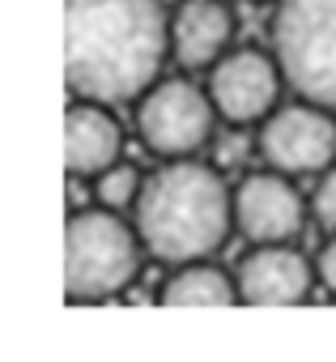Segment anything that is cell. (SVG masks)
Returning <instances> with one entry per match:
<instances>
[{
    "label": "cell",
    "mask_w": 336,
    "mask_h": 362,
    "mask_svg": "<svg viewBox=\"0 0 336 362\" xmlns=\"http://www.w3.org/2000/svg\"><path fill=\"white\" fill-rule=\"evenodd\" d=\"M272 56L298 98L336 111V0H281Z\"/></svg>",
    "instance_id": "4"
},
{
    "label": "cell",
    "mask_w": 336,
    "mask_h": 362,
    "mask_svg": "<svg viewBox=\"0 0 336 362\" xmlns=\"http://www.w3.org/2000/svg\"><path fill=\"white\" fill-rule=\"evenodd\" d=\"M234 35V13L226 0H184L171 22V52L184 69H213Z\"/></svg>",
    "instance_id": "11"
},
{
    "label": "cell",
    "mask_w": 336,
    "mask_h": 362,
    "mask_svg": "<svg viewBox=\"0 0 336 362\" xmlns=\"http://www.w3.org/2000/svg\"><path fill=\"white\" fill-rule=\"evenodd\" d=\"M124 153V132L115 124V115L107 111V103L81 98L68 119H64V162L73 179H94L107 166H115Z\"/></svg>",
    "instance_id": "10"
},
{
    "label": "cell",
    "mask_w": 336,
    "mask_h": 362,
    "mask_svg": "<svg viewBox=\"0 0 336 362\" xmlns=\"http://www.w3.org/2000/svg\"><path fill=\"white\" fill-rule=\"evenodd\" d=\"M256 149L272 170L285 175H323L336 162V111L298 103V107H277L260 132Z\"/></svg>",
    "instance_id": "6"
},
{
    "label": "cell",
    "mask_w": 336,
    "mask_h": 362,
    "mask_svg": "<svg viewBox=\"0 0 336 362\" xmlns=\"http://www.w3.org/2000/svg\"><path fill=\"white\" fill-rule=\"evenodd\" d=\"M157 298L166 307H230V303H239V277L222 273L209 260L175 264V273L166 277Z\"/></svg>",
    "instance_id": "12"
},
{
    "label": "cell",
    "mask_w": 336,
    "mask_h": 362,
    "mask_svg": "<svg viewBox=\"0 0 336 362\" xmlns=\"http://www.w3.org/2000/svg\"><path fill=\"white\" fill-rule=\"evenodd\" d=\"M306 222V205L285 170H256L234 188V226L251 243H289Z\"/></svg>",
    "instance_id": "8"
},
{
    "label": "cell",
    "mask_w": 336,
    "mask_h": 362,
    "mask_svg": "<svg viewBox=\"0 0 336 362\" xmlns=\"http://www.w3.org/2000/svg\"><path fill=\"white\" fill-rule=\"evenodd\" d=\"M285 73L277 64V56L260 52V47H239L226 52L213 69H209V94L213 107L226 124L247 128V124H264L277 111Z\"/></svg>",
    "instance_id": "7"
},
{
    "label": "cell",
    "mask_w": 336,
    "mask_h": 362,
    "mask_svg": "<svg viewBox=\"0 0 336 362\" xmlns=\"http://www.w3.org/2000/svg\"><path fill=\"white\" fill-rule=\"evenodd\" d=\"M171 22L157 0H68V86L94 103H136L162 73Z\"/></svg>",
    "instance_id": "1"
},
{
    "label": "cell",
    "mask_w": 336,
    "mask_h": 362,
    "mask_svg": "<svg viewBox=\"0 0 336 362\" xmlns=\"http://www.w3.org/2000/svg\"><path fill=\"white\" fill-rule=\"evenodd\" d=\"M315 273H319V281L328 286V294L336 298V235L323 243V252H319V260H315Z\"/></svg>",
    "instance_id": "15"
},
{
    "label": "cell",
    "mask_w": 336,
    "mask_h": 362,
    "mask_svg": "<svg viewBox=\"0 0 336 362\" xmlns=\"http://www.w3.org/2000/svg\"><path fill=\"white\" fill-rule=\"evenodd\" d=\"M213 94L200 86L175 77V81H153L136 103V132L149 153L157 158H192L213 141L217 128Z\"/></svg>",
    "instance_id": "5"
},
{
    "label": "cell",
    "mask_w": 336,
    "mask_h": 362,
    "mask_svg": "<svg viewBox=\"0 0 336 362\" xmlns=\"http://www.w3.org/2000/svg\"><path fill=\"white\" fill-rule=\"evenodd\" d=\"M140 188H145V179H140V170L128 166V162H115V166H107L102 175H94V201L107 205V209H119V214L140 201Z\"/></svg>",
    "instance_id": "13"
},
{
    "label": "cell",
    "mask_w": 336,
    "mask_h": 362,
    "mask_svg": "<svg viewBox=\"0 0 336 362\" xmlns=\"http://www.w3.org/2000/svg\"><path fill=\"white\" fill-rule=\"evenodd\" d=\"M140 230L119 209H77L64 226V294L73 303H102L132 286L140 269Z\"/></svg>",
    "instance_id": "3"
},
{
    "label": "cell",
    "mask_w": 336,
    "mask_h": 362,
    "mask_svg": "<svg viewBox=\"0 0 336 362\" xmlns=\"http://www.w3.org/2000/svg\"><path fill=\"white\" fill-rule=\"evenodd\" d=\"M315 277L319 273L302 252L285 243H260L239 264V298L251 307H294L306 303Z\"/></svg>",
    "instance_id": "9"
},
{
    "label": "cell",
    "mask_w": 336,
    "mask_h": 362,
    "mask_svg": "<svg viewBox=\"0 0 336 362\" xmlns=\"http://www.w3.org/2000/svg\"><path fill=\"white\" fill-rule=\"evenodd\" d=\"M234 226V192L226 179L196 158H166L136 201V230L153 260L192 264L222 252Z\"/></svg>",
    "instance_id": "2"
},
{
    "label": "cell",
    "mask_w": 336,
    "mask_h": 362,
    "mask_svg": "<svg viewBox=\"0 0 336 362\" xmlns=\"http://www.w3.org/2000/svg\"><path fill=\"white\" fill-rule=\"evenodd\" d=\"M311 214L323 230L336 235V166H328L319 175V184H315V197H311Z\"/></svg>",
    "instance_id": "14"
}]
</instances>
